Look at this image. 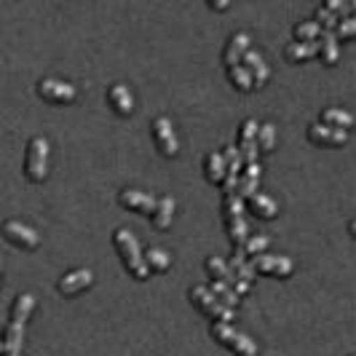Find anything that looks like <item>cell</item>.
Segmentation results:
<instances>
[{"instance_id":"6da1fadb","label":"cell","mask_w":356,"mask_h":356,"mask_svg":"<svg viewBox=\"0 0 356 356\" xmlns=\"http://www.w3.org/2000/svg\"><path fill=\"white\" fill-rule=\"evenodd\" d=\"M113 244H115V250L121 254V263L124 268L134 276V279H147L150 276V270H147V263H145V252L140 250V244H137V238H134V233L129 231V228H115L113 233Z\"/></svg>"},{"instance_id":"7a4b0ae2","label":"cell","mask_w":356,"mask_h":356,"mask_svg":"<svg viewBox=\"0 0 356 356\" xmlns=\"http://www.w3.org/2000/svg\"><path fill=\"white\" fill-rule=\"evenodd\" d=\"M188 298H191V303L196 305L198 311H204L209 319L225 321V324H228V321H233V316H236V311L220 303V300H217V295H214L209 286H201V284L191 286Z\"/></svg>"},{"instance_id":"3957f363","label":"cell","mask_w":356,"mask_h":356,"mask_svg":"<svg viewBox=\"0 0 356 356\" xmlns=\"http://www.w3.org/2000/svg\"><path fill=\"white\" fill-rule=\"evenodd\" d=\"M209 332H212V338L217 340L220 346L236 351V356H257V346L252 343V338H247V335L238 332V330H233L231 324H225V321H214Z\"/></svg>"},{"instance_id":"277c9868","label":"cell","mask_w":356,"mask_h":356,"mask_svg":"<svg viewBox=\"0 0 356 356\" xmlns=\"http://www.w3.org/2000/svg\"><path fill=\"white\" fill-rule=\"evenodd\" d=\"M24 175L30 182H43L49 175V140L33 137L27 145V159H24Z\"/></svg>"},{"instance_id":"5b68a950","label":"cell","mask_w":356,"mask_h":356,"mask_svg":"<svg viewBox=\"0 0 356 356\" xmlns=\"http://www.w3.org/2000/svg\"><path fill=\"white\" fill-rule=\"evenodd\" d=\"M204 266H207V270L212 273V279H217V282H222V284L233 286L238 298L250 292V286H252V284H247V282H241V279L236 276V270L231 268V263H225L222 257H207V260H204Z\"/></svg>"},{"instance_id":"8992f818","label":"cell","mask_w":356,"mask_h":356,"mask_svg":"<svg viewBox=\"0 0 356 356\" xmlns=\"http://www.w3.org/2000/svg\"><path fill=\"white\" fill-rule=\"evenodd\" d=\"M222 156H225V182H222V193L225 196H236L238 193V182H241V175H244V169H241V150L236 147V145H228L225 150H222Z\"/></svg>"},{"instance_id":"52a82bcc","label":"cell","mask_w":356,"mask_h":356,"mask_svg":"<svg viewBox=\"0 0 356 356\" xmlns=\"http://www.w3.org/2000/svg\"><path fill=\"white\" fill-rule=\"evenodd\" d=\"M150 131H153V140L159 145V150L166 156V159H175L179 150L177 145V134H175V126L166 115H159L153 124H150Z\"/></svg>"},{"instance_id":"ba28073f","label":"cell","mask_w":356,"mask_h":356,"mask_svg":"<svg viewBox=\"0 0 356 356\" xmlns=\"http://www.w3.org/2000/svg\"><path fill=\"white\" fill-rule=\"evenodd\" d=\"M3 236H6L11 244L22 247V250H38V244H40V236H38L30 225L19 222V220H6V222H3Z\"/></svg>"},{"instance_id":"9c48e42d","label":"cell","mask_w":356,"mask_h":356,"mask_svg":"<svg viewBox=\"0 0 356 356\" xmlns=\"http://www.w3.org/2000/svg\"><path fill=\"white\" fill-rule=\"evenodd\" d=\"M252 266L257 273H266V276H279V279H284L289 276L295 266H292V260L289 257H282V254H257V257H252Z\"/></svg>"},{"instance_id":"30bf717a","label":"cell","mask_w":356,"mask_h":356,"mask_svg":"<svg viewBox=\"0 0 356 356\" xmlns=\"http://www.w3.org/2000/svg\"><path fill=\"white\" fill-rule=\"evenodd\" d=\"M257 131H260V126L254 118H247L238 129V150H241L244 166L257 163Z\"/></svg>"},{"instance_id":"8fae6325","label":"cell","mask_w":356,"mask_h":356,"mask_svg":"<svg viewBox=\"0 0 356 356\" xmlns=\"http://www.w3.org/2000/svg\"><path fill=\"white\" fill-rule=\"evenodd\" d=\"M38 94H40L43 99H49V102L65 105V102H72V99H75V86L65 83V81H56V78H40V81H38Z\"/></svg>"},{"instance_id":"7c38bea8","label":"cell","mask_w":356,"mask_h":356,"mask_svg":"<svg viewBox=\"0 0 356 356\" xmlns=\"http://www.w3.org/2000/svg\"><path fill=\"white\" fill-rule=\"evenodd\" d=\"M118 201H121V207H126V209H134V212H143V214H156V207H159V201L150 196V193H143L137 188H124L118 193Z\"/></svg>"},{"instance_id":"4fadbf2b","label":"cell","mask_w":356,"mask_h":356,"mask_svg":"<svg viewBox=\"0 0 356 356\" xmlns=\"http://www.w3.org/2000/svg\"><path fill=\"white\" fill-rule=\"evenodd\" d=\"M250 51V33H244V30H238V33H233L228 38V43H225V51H222V62H225V67H236V65H241L244 62V56Z\"/></svg>"},{"instance_id":"5bb4252c","label":"cell","mask_w":356,"mask_h":356,"mask_svg":"<svg viewBox=\"0 0 356 356\" xmlns=\"http://www.w3.org/2000/svg\"><path fill=\"white\" fill-rule=\"evenodd\" d=\"M308 140L316 145H346L348 143V131L316 121V124L308 126Z\"/></svg>"},{"instance_id":"9a60e30c","label":"cell","mask_w":356,"mask_h":356,"mask_svg":"<svg viewBox=\"0 0 356 356\" xmlns=\"http://www.w3.org/2000/svg\"><path fill=\"white\" fill-rule=\"evenodd\" d=\"M91 282H94V273H91L89 268H78V270L65 273V276L56 282V289H59L62 295H75V292L89 289Z\"/></svg>"},{"instance_id":"2e32d148","label":"cell","mask_w":356,"mask_h":356,"mask_svg":"<svg viewBox=\"0 0 356 356\" xmlns=\"http://www.w3.org/2000/svg\"><path fill=\"white\" fill-rule=\"evenodd\" d=\"M107 99H110V105H113V110H115L118 115H131V110H134V97H131V91L126 89L124 83H113V86L107 89Z\"/></svg>"},{"instance_id":"e0dca14e","label":"cell","mask_w":356,"mask_h":356,"mask_svg":"<svg viewBox=\"0 0 356 356\" xmlns=\"http://www.w3.org/2000/svg\"><path fill=\"white\" fill-rule=\"evenodd\" d=\"M247 70H250V75H252V81H254V86L260 89V86H266L268 83V65H266V59H263V54L260 51H247V56H244V62H241Z\"/></svg>"},{"instance_id":"ac0fdd59","label":"cell","mask_w":356,"mask_h":356,"mask_svg":"<svg viewBox=\"0 0 356 356\" xmlns=\"http://www.w3.org/2000/svg\"><path fill=\"white\" fill-rule=\"evenodd\" d=\"M204 175L214 185H222L225 182V156L220 150H209L207 159H204Z\"/></svg>"},{"instance_id":"d6986e66","label":"cell","mask_w":356,"mask_h":356,"mask_svg":"<svg viewBox=\"0 0 356 356\" xmlns=\"http://www.w3.org/2000/svg\"><path fill=\"white\" fill-rule=\"evenodd\" d=\"M225 228H228L233 247H244L250 241V228L244 222V214H225Z\"/></svg>"},{"instance_id":"ffe728a7","label":"cell","mask_w":356,"mask_h":356,"mask_svg":"<svg viewBox=\"0 0 356 356\" xmlns=\"http://www.w3.org/2000/svg\"><path fill=\"white\" fill-rule=\"evenodd\" d=\"M247 207H250L252 214H257L263 220H270V217L279 214V204L270 196H266V193H254L252 198H247Z\"/></svg>"},{"instance_id":"44dd1931","label":"cell","mask_w":356,"mask_h":356,"mask_svg":"<svg viewBox=\"0 0 356 356\" xmlns=\"http://www.w3.org/2000/svg\"><path fill=\"white\" fill-rule=\"evenodd\" d=\"M260 172H263V166H260V163H250V166H244V175H241V182H238V196L244 198V201L257 193Z\"/></svg>"},{"instance_id":"7402d4cb","label":"cell","mask_w":356,"mask_h":356,"mask_svg":"<svg viewBox=\"0 0 356 356\" xmlns=\"http://www.w3.org/2000/svg\"><path fill=\"white\" fill-rule=\"evenodd\" d=\"M321 124L348 131V129L354 126V115H351L348 110H343V107H324V110H321Z\"/></svg>"},{"instance_id":"603a6c76","label":"cell","mask_w":356,"mask_h":356,"mask_svg":"<svg viewBox=\"0 0 356 356\" xmlns=\"http://www.w3.org/2000/svg\"><path fill=\"white\" fill-rule=\"evenodd\" d=\"M24 343V327L22 324H8L3 335V356H19Z\"/></svg>"},{"instance_id":"cb8c5ba5","label":"cell","mask_w":356,"mask_h":356,"mask_svg":"<svg viewBox=\"0 0 356 356\" xmlns=\"http://www.w3.org/2000/svg\"><path fill=\"white\" fill-rule=\"evenodd\" d=\"M319 56L324 65H335L340 59V46H338V35L335 33H330V30H324L321 33V43H319Z\"/></svg>"},{"instance_id":"d4e9b609","label":"cell","mask_w":356,"mask_h":356,"mask_svg":"<svg viewBox=\"0 0 356 356\" xmlns=\"http://www.w3.org/2000/svg\"><path fill=\"white\" fill-rule=\"evenodd\" d=\"M319 54V43H303V40H295V43H286L284 56L289 62H305V59H314Z\"/></svg>"},{"instance_id":"484cf974","label":"cell","mask_w":356,"mask_h":356,"mask_svg":"<svg viewBox=\"0 0 356 356\" xmlns=\"http://www.w3.org/2000/svg\"><path fill=\"white\" fill-rule=\"evenodd\" d=\"M33 308H35V298L33 295H17V300L11 305V324H22L24 327V321L30 319V314H33Z\"/></svg>"},{"instance_id":"4316f807","label":"cell","mask_w":356,"mask_h":356,"mask_svg":"<svg viewBox=\"0 0 356 356\" xmlns=\"http://www.w3.org/2000/svg\"><path fill=\"white\" fill-rule=\"evenodd\" d=\"M145 263H147L150 273H163L166 268L172 266V257H169V252L161 250V247H150V250L145 252Z\"/></svg>"},{"instance_id":"83f0119b","label":"cell","mask_w":356,"mask_h":356,"mask_svg":"<svg viewBox=\"0 0 356 356\" xmlns=\"http://www.w3.org/2000/svg\"><path fill=\"white\" fill-rule=\"evenodd\" d=\"M321 24L316 22V19H305V22H298L295 24V38L298 40H303V43H316L321 38Z\"/></svg>"},{"instance_id":"f1b7e54d","label":"cell","mask_w":356,"mask_h":356,"mask_svg":"<svg viewBox=\"0 0 356 356\" xmlns=\"http://www.w3.org/2000/svg\"><path fill=\"white\" fill-rule=\"evenodd\" d=\"M172 214H175V198L172 196L159 198V207H156V214H153V225L161 228V231H163V228H169Z\"/></svg>"},{"instance_id":"f546056e","label":"cell","mask_w":356,"mask_h":356,"mask_svg":"<svg viewBox=\"0 0 356 356\" xmlns=\"http://www.w3.org/2000/svg\"><path fill=\"white\" fill-rule=\"evenodd\" d=\"M228 78H231V83L236 86L238 91H252L254 89V81H252L250 70L244 67V65H236V67H228Z\"/></svg>"},{"instance_id":"4dcf8cb0","label":"cell","mask_w":356,"mask_h":356,"mask_svg":"<svg viewBox=\"0 0 356 356\" xmlns=\"http://www.w3.org/2000/svg\"><path fill=\"white\" fill-rule=\"evenodd\" d=\"M209 289L217 295V300H220V303L228 305V308H233V311H236V305H238V300H241V298L236 295V289H233V286L222 284V282H212V286H209Z\"/></svg>"},{"instance_id":"1f68e13d","label":"cell","mask_w":356,"mask_h":356,"mask_svg":"<svg viewBox=\"0 0 356 356\" xmlns=\"http://www.w3.org/2000/svg\"><path fill=\"white\" fill-rule=\"evenodd\" d=\"M276 145V126L273 124H260V131H257V147L263 153H270Z\"/></svg>"},{"instance_id":"d6a6232c","label":"cell","mask_w":356,"mask_h":356,"mask_svg":"<svg viewBox=\"0 0 356 356\" xmlns=\"http://www.w3.org/2000/svg\"><path fill=\"white\" fill-rule=\"evenodd\" d=\"M268 244H270V236L266 233H257V236H250V241L244 244V250H247V257H257V254H266Z\"/></svg>"},{"instance_id":"836d02e7","label":"cell","mask_w":356,"mask_h":356,"mask_svg":"<svg viewBox=\"0 0 356 356\" xmlns=\"http://www.w3.org/2000/svg\"><path fill=\"white\" fill-rule=\"evenodd\" d=\"M314 19L321 24V30H330V33H335V30H338V24H340V17H335L327 6H319V8H316V17Z\"/></svg>"},{"instance_id":"e575fe53","label":"cell","mask_w":356,"mask_h":356,"mask_svg":"<svg viewBox=\"0 0 356 356\" xmlns=\"http://www.w3.org/2000/svg\"><path fill=\"white\" fill-rule=\"evenodd\" d=\"M327 8L340 19L354 17V14H351V3H346V0H327Z\"/></svg>"},{"instance_id":"d590c367","label":"cell","mask_w":356,"mask_h":356,"mask_svg":"<svg viewBox=\"0 0 356 356\" xmlns=\"http://www.w3.org/2000/svg\"><path fill=\"white\" fill-rule=\"evenodd\" d=\"M335 35L338 38H356V17H348V19H340L338 30H335Z\"/></svg>"},{"instance_id":"8d00e7d4","label":"cell","mask_w":356,"mask_h":356,"mask_svg":"<svg viewBox=\"0 0 356 356\" xmlns=\"http://www.w3.org/2000/svg\"><path fill=\"white\" fill-rule=\"evenodd\" d=\"M209 8H217V11H225V8H228V0H209Z\"/></svg>"},{"instance_id":"74e56055","label":"cell","mask_w":356,"mask_h":356,"mask_svg":"<svg viewBox=\"0 0 356 356\" xmlns=\"http://www.w3.org/2000/svg\"><path fill=\"white\" fill-rule=\"evenodd\" d=\"M348 233H351V236H356V220H351V222H348Z\"/></svg>"},{"instance_id":"f35d334b","label":"cell","mask_w":356,"mask_h":356,"mask_svg":"<svg viewBox=\"0 0 356 356\" xmlns=\"http://www.w3.org/2000/svg\"><path fill=\"white\" fill-rule=\"evenodd\" d=\"M351 11H356V0H354V3H351Z\"/></svg>"},{"instance_id":"ab89813d","label":"cell","mask_w":356,"mask_h":356,"mask_svg":"<svg viewBox=\"0 0 356 356\" xmlns=\"http://www.w3.org/2000/svg\"><path fill=\"white\" fill-rule=\"evenodd\" d=\"M354 356H356V354H354Z\"/></svg>"}]
</instances>
